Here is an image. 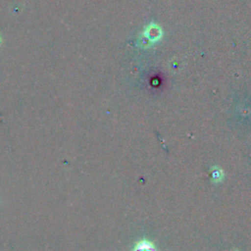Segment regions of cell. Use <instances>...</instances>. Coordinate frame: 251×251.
Listing matches in <instances>:
<instances>
[{
    "instance_id": "6da1fadb",
    "label": "cell",
    "mask_w": 251,
    "mask_h": 251,
    "mask_svg": "<svg viewBox=\"0 0 251 251\" xmlns=\"http://www.w3.org/2000/svg\"><path fill=\"white\" fill-rule=\"evenodd\" d=\"M133 251H156V248L151 241L142 239L135 244Z\"/></svg>"
}]
</instances>
